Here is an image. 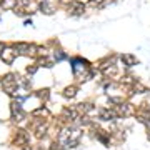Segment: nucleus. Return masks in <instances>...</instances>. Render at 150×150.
<instances>
[{
    "label": "nucleus",
    "instance_id": "9d476101",
    "mask_svg": "<svg viewBox=\"0 0 150 150\" xmlns=\"http://www.w3.org/2000/svg\"><path fill=\"white\" fill-rule=\"evenodd\" d=\"M18 4V0H2V7L4 8H12Z\"/></svg>",
    "mask_w": 150,
    "mask_h": 150
},
{
    "label": "nucleus",
    "instance_id": "6e6552de",
    "mask_svg": "<svg viewBox=\"0 0 150 150\" xmlns=\"http://www.w3.org/2000/svg\"><path fill=\"white\" fill-rule=\"evenodd\" d=\"M40 8H42L43 13H48V15H50V13H54V10H55V7L52 5V2H50V0H43L42 4H40Z\"/></svg>",
    "mask_w": 150,
    "mask_h": 150
},
{
    "label": "nucleus",
    "instance_id": "f03ea898",
    "mask_svg": "<svg viewBox=\"0 0 150 150\" xmlns=\"http://www.w3.org/2000/svg\"><path fill=\"white\" fill-rule=\"evenodd\" d=\"M113 110L117 112L118 117H129V115H132V113H134V107H132L129 102L118 103V105H115V107H113Z\"/></svg>",
    "mask_w": 150,
    "mask_h": 150
},
{
    "label": "nucleus",
    "instance_id": "39448f33",
    "mask_svg": "<svg viewBox=\"0 0 150 150\" xmlns=\"http://www.w3.org/2000/svg\"><path fill=\"white\" fill-rule=\"evenodd\" d=\"M17 52H15V48L13 47H5V50L0 54V57H2V60L5 62V64H12L13 60H15V57H17Z\"/></svg>",
    "mask_w": 150,
    "mask_h": 150
},
{
    "label": "nucleus",
    "instance_id": "423d86ee",
    "mask_svg": "<svg viewBox=\"0 0 150 150\" xmlns=\"http://www.w3.org/2000/svg\"><path fill=\"white\" fill-rule=\"evenodd\" d=\"M77 92H79V87L77 85H69L64 88V97L65 98H74L77 95Z\"/></svg>",
    "mask_w": 150,
    "mask_h": 150
},
{
    "label": "nucleus",
    "instance_id": "0eeeda50",
    "mask_svg": "<svg viewBox=\"0 0 150 150\" xmlns=\"http://www.w3.org/2000/svg\"><path fill=\"white\" fill-rule=\"evenodd\" d=\"M120 59L123 60V64L127 65V67H132V65L139 64V60L135 59L134 55H129V54H122V55H120Z\"/></svg>",
    "mask_w": 150,
    "mask_h": 150
},
{
    "label": "nucleus",
    "instance_id": "f8f14e48",
    "mask_svg": "<svg viewBox=\"0 0 150 150\" xmlns=\"http://www.w3.org/2000/svg\"><path fill=\"white\" fill-rule=\"evenodd\" d=\"M37 97H40V98H47V97H48V90H40L37 93Z\"/></svg>",
    "mask_w": 150,
    "mask_h": 150
},
{
    "label": "nucleus",
    "instance_id": "9b49d317",
    "mask_svg": "<svg viewBox=\"0 0 150 150\" xmlns=\"http://www.w3.org/2000/svg\"><path fill=\"white\" fill-rule=\"evenodd\" d=\"M37 69H38V65H37V64H35V65H32V67H28V69H27V74H28V75L35 74V72H37Z\"/></svg>",
    "mask_w": 150,
    "mask_h": 150
},
{
    "label": "nucleus",
    "instance_id": "1a4fd4ad",
    "mask_svg": "<svg viewBox=\"0 0 150 150\" xmlns=\"http://www.w3.org/2000/svg\"><path fill=\"white\" fill-rule=\"evenodd\" d=\"M52 55H54L55 62H60V60L67 59V54H65V52H62V50H52Z\"/></svg>",
    "mask_w": 150,
    "mask_h": 150
},
{
    "label": "nucleus",
    "instance_id": "20e7f679",
    "mask_svg": "<svg viewBox=\"0 0 150 150\" xmlns=\"http://www.w3.org/2000/svg\"><path fill=\"white\" fill-rule=\"evenodd\" d=\"M69 12H70V15H74V17H79V15H83V12H85V5L82 4V2H72L69 5Z\"/></svg>",
    "mask_w": 150,
    "mask_h": 150
},
{
    "label": "nucleus",
    "instance_id": "f257e3e1",
    "mask_svg": "<svg viewBox=\"0 0 150 150\" xmlns=\"http://www.w3.org/2000/svg\"><path fill=\"white\" fill-rule=\"evenodd\" d=\"M2 88L7 92V93H17V88H18V80L13 74H8L2 79Z\"/></svg>",
    "mask_w": 150,
    "mask_h": 150
},
{
    "label": "nucleus",
    "instance_id": "7ed1b4c3",
    "mask_svg": "<svg viewBox=\"0 0 150 150\" xmlns=\"http://www.w3.org/2000/svg\"><path fill=\"white\" fill-rule=\"evenodd\" d=\"M98 118H100V120H117L118 115H117V112L113 110V107L100 108V110H98Z\"/></svg>",
    "mask_w": 150,
    "mask_h": 150
}]
</instances>
